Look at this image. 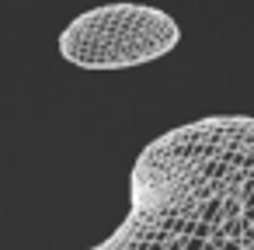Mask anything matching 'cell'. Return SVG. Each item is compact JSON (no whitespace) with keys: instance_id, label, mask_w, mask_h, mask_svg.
<instances>
[{"instance_id":"obj_1","label":"cell","mask_w":254,"mask_h":250,"mask_svg":"<svg viewBox=\"0 0 254 250\" xmlns=\"http://www.w3.org/2000/svg\"><path fill=\"white\" fill-rule=\"evenodd\" d=\"M181 32L164 11L115 4L77 18L63 39L60 52L87 70H115L157 59L178 46Z\"/></svg>"}]
</instances>
